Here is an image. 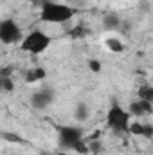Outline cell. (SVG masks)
Wrapping results in <instances>:
<instances>
[{
  "instance_id": "cell-4",
  "label": "cell",
  "mask_w": 153,
  "mask_h": 155,
  "mask_svg": "<svg viewBox=\"0 0 153 155\" xmlns=\"http://www.w3.org/2000/svg\"><path fill=\"white\" fill-rule=\"evenodd\" d=\"M22 38H24L22 29L15 20H11V18L0 20V41L4 45L18 43V41H22Z\"/></svg>"
},
{
  "instance_id": "cell-2",
  "label": "cell",
  "mask_w": 153,
  "mask_h": 155,
  "mask_svg": "<svg viewBox=\"0 0 153 155\" xmlns=\"http://www.w3.org/2000/svg\"><path fill=\"white\" fill-rule=\"evenodd\" d=\"M50 41H52V38H50L47 33H43V31H40V29H34V31H31L29 35H25V36L22 38L20 49H22L24 52H27V54L36 56V54H43V52L49 49Z\"/></svg>"
},
{
  "instance_id": "cell-17",
  "label": "cell",
  "mask_w": 153,
  "mask_h": 155,
  "mask_svg": "<svg viewBox=\"0 0 153 155\" xmlns=\"http://www.w3.org/2000/svg\"><path fill=\"white\" fill-rule=\"evenodd\" d=\"M4 139H7V141H16V143H22V139H20V137H16V134H5V135H4Z\"/></svg>"
},
{
  "instance_id": "cell-8",
  "label": "cell",
  "mask_w": 153,
  "mask_h": 155,
  "mask_svg": "<svg viewBox=\"0 0 153 155\" xmlns=\"http://www.w3.org/2000/svg\"><path fill=\"white\" fill-rule=\"evenodd\" d=\"M128 132L133 135H142V137H151L153 135V126L151 123H141V121H133L128 126Z\"/></svg>"
},
{
  "instance_id": "cell-9",
  "label": "cell",
  "mask_w": 153,
  "mask_h": 155,
  "mask_svg": "<svg viewBox=\"0 0 153 155\" xmlns=\"http://www.w3.org/2000/svg\"><path fill=\"white\" fill-rule=\"evenodd\" d=\"M103 27H105L106 31H119V29L122 27V20H121L115 13H110V15H106V16L103 18Z\"/></svg>"
},
{
  "instance_id": "cell-12",
  "label": "cell",
  "mask_w": 153,
  "mask_h": 155,
  "mask_svg": "<svg viewBox=\"0 0 153 155\" xmlns=\"http://www.w3.org/2000/svg\"><path fill=\"white\" fill-rule=\"evenodd\" d=\"M90 116V110H88V105L86 103H79L76 107V110H74V117H76L77 121H86Z\"/></svg>"
},
{
  "instance_id": "cell-11",
  "label": "cell",
  "mask_w": 153,
  "mask_h": 155,
  "mask_svg": "<svg viewBox=\"0 0 153 155\" xmlns=\"http://www.w3.org/2000/svg\"><path fill=\"white\" fill-rule=\"evenodd\" d=\"M15 90V83L11 76H2L0 74V94H9Z\"/></svg>"
},
{
  "instance_id": "cell-6",
  "label": "cell",
  "mask_w": 153,
  "mask_h": 155,
  "mask_svg": "<svg viewBox=\"0 0 153 155\" xmlns=\"http://www.w3.org/2000/svg\"><path fill=\"white\" fill-rule=\"evenodd\" d=\"M52 101H54V90L52 88H41L31 96V105L36 110H45Z\"/></svg>"
},
{
  "instance_id": "cell-19",
  "label": "cell",
  "mask_w": 153,
  "mask_h": 155,
  "mask_svg": "<svg viewBox=\"0 0 153 155\" xmlns=\"http://www.w3.org/2000/svg\"><path fill=\"white\" fill-rule=\"evenodd\" d=\"M43 155H52V153H43Z\"/></svg>"
},
{
  "instance_id": "cell-5",
  "label": "cell",
  "mask_w": 153,
  "mask_h": 155,
  "mask_svg": "<svg viewBox=\"0 0 153 155\" xmlns=\"http://www.w3.org/2000/svg\"><path fill=\"white\" fill-rule=\"evenodd\" d=\"M60 146L67 150H74L77 144L83 141V130L79 126H61L58 132Z\"/></svg>"
},
{
  "instance_id": "cell-18",
  "label": "cell",
  "mask_w": 153,
  "mask_h": 155,
  "mask_svg": "<svg viewBox=\"0 0 153 155\" xmlns=\"http://www.w3.org/2000/svg\"><path fill=\"white\" fill-rule=\"evenodd\" d=\"M54 155H67L65 152H58V153H54Z\"/></svg>"
},
{
  "instance_id": "cell-7",
  "label": "cell",
  "mask_w": 153,
  "mask_h": 155,
  "mask_svg": "<svg viewBox=\"0 0 153 155\" xmlns=\"http://www.w3.org/2000/svg\"><path fill=\"white\" fill-rule=\"evenodd\" d=\"M153 112V103L150 101H144V99H139V101H132L130 103V110L128 114L133 117H146Z\"/></svg>"
},
{
  "instance_id": "cell-16",
  "label": "cell",
  "mask_w": 153,
  "mask_h": 155,
  "mask_svg": "<svg viewBox=\"0 0 153 155\" xmlns=\"http://www.w3.org/2000/svg\"><path fill=\"white\" fill-rule=\"evenodd\" d=\"M85 33H86V31H85L83 27H76V29L72 31V36H74V38H79V36H85Z\"/></svg>"
},
{
  "instance_id": "cell-14",
  "label": "cell",
  "mask_w": 153,
  "mask_h": 155,
  "mask_svg": "<svg viewBox=\"0 0 153 155\" xmlns=\"http://www.w3.org/2000/svg\"><path fill=\"white\" fill-rule=\"evenodd\" d=\"M139 99H144V101L153 103V88L151 87H142L139 90Z\"/></svg>"
},
{
  "instance_id": "cell-15",
  "label": "cell",
  "mask_w": 153,
  "mask_h": 155,
  "mask_svg": "<svg viewBox=\"0 0 153 155\" xmlns=\"http://www.w3.org/2000/svg\"><path fill=\"white\" fill-rule=\"evenodd\" d=\"M88 67L92 72H101V61L99 60H90L88 61Z\"/></svg>"
},
{
  "instance_id": "cell-13",
  "label": "cell",
  "mask_w": 153,
  "mask_h": 155,
  "mask_svg": "<svg viewBox=\"0 0 153 155\" xmlns=\"http://www.w3.org/2000/svg\"><path fill=\"white\" fill-rule=\"evenodd\" d=\"M106 47H108L112 52H117V54L124 51L122 41H121V40H117V38H108V40H106Z\"/></svg>"
},
{
  "instance_id": "cell-10",
  "label": "cell",
  "mask_w": 153,
  "mask_h": 155,
  "mask_svg": "<svg viewBox=\"0 0 153 155\" xmlns=\"http://www.w3.org/2000/svg\"><path fill=\"white\" fill-rule=\"evenodd\" d=\"M47 78V72H45V69H41V67H33L31 71H27V74H25V81L27 83H40V81H43Z\"/></svg>"
},
{
  "instance_id": "cell-3",
  "label": "cell",
  "mask_w": 153,
  "mask_h": 155,
  "mask_svg": "<svg viewBox=\"0 0 153 155\" xmlns=\"http://www.w3.org/2000/svg\"><path fill=\"white\" fill-rule=\"evenodd\" d=\"M132 123V116L128 114V110H124L122 107L119 105H112L108 108V114H106V124L108 128L115 132V134H124L128 132V126Z\"/></svg>"
},
{
  "instance_id": "cell-1",
  "label": "cell",
  "mask_w": 153,
  "mask_h": 155,
  "mask_svg": "<svg viewBox=\"0 0 153 155\" xmlns=\"http://www.w3.org/2000/svg\"><path fill=\"white\" fill-rule=\"evenodd\" d=\"M74 16V9L60 2H43L40 9V20L45 24H65Z\"/></svg>"
}]
</instances>
